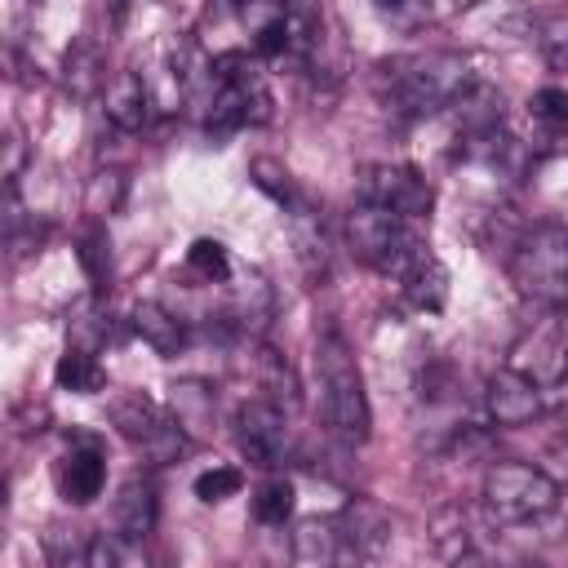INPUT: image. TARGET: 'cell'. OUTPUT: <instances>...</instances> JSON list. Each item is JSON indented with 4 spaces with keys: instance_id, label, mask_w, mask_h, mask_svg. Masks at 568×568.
I'll use <instances>...</instances> for the list:
<instances>
[{
    "instance_id": "cell-20",
    "label": "cell",
    "mask_w": 568,
    "mask_h": 568,
    "mask_svg": "<svg viewBox=\"0 0 568 568\" xmlns=\"http://www.w3.org/2000/svg\"><path fill=\"white\" fill-rule=\"evenodd\" d=\"M288 217H293V244H297V262H302L306 280H324L328 275V235H324L320 213L306 200H297L288 209Z\"/></svg>"
},
{
    "instance_id": "cell-21",
    "label": "cell",
    "mask_w": 568,
    "mask_h": 568,
    "mask_svg": "<svg viewBox=\"0 0 568 568\" xmlns=\"http://www.w3.org/2000/svg\"><path fill=\"white\" fill-rule=\"evenodd\" d=\"M399 284H404V293H408V302H413L417 311H439V306L448 302V271H444V262H439L435 253H422V257L399 275Z\"/></svg>"
},
{
    "instance_id": "cell-3",
    "label": "cell",
    "mask_w": 568,
    "mask_h": 568,
    "mask_svg": "<svg viewBox=\"0 0 568 568\" xmlns=\"http://www.w3.org/2000/svg\"><path fill=\"white\" fill-rule=\"evenodd\" d=\"M564 488L528 462H493L484 470V510L506 528H537L559 506Z\"/></svg>"
},
{
    "instance_id": "cell-25",
    "label": "cell",
    "mask_w": 568,
    "mask_h": 568,
    "mask_svg": "<svg viewBox=\"0 0 568 568\" xmlns=\"http://www.w3.org/2000/svg\"><path fill=\"white\" fill-rule=\"evenodd\" d=\"M293 501H297L293 484H288L284 475H271V479H262L257 493H253V519L266 524V528H280L284 519H293Z\"/></svg>"
},
{
    "instance_id": "cell-39",
    "label": "cell",
    "mask_w": 568,
    "mask_h": 568,
    "mask_svg": "<svg viewBox=\"0 0 568 568\" xmlns=\"http://www.w3.org/2000/svg\"><path fill=\"white\" fill-rule=\"evenodd\" d=\"M382 4H404V0H382Z\"/></svg>"
},
{
    "instance_id": "cell-29",
    "label": "cell",
    "mask_w": 568,
    "mask_h": 568,
    "mask_svg": "<svg viewBox=\"0 0 568 568\" xmlns=\"http://www.w3.org/2000/svg\"><path fill=\"white\" fill-rule=\"evenodd\" d=\"M248 173H253V182H257L271 200H280L284 209H293V204L302 200V191L293 186V178H288V169H284V164H275V160H266V155H262V160H253V169H248Z\"/></svg>"
},
{
    "instance_id": "cell-24",
    "label": "cell",
    "mask_w": 568,
    "mask_h": 568,
    "mask_svg": "<svg viewBox=\"0 0 568 568\" xmlns=\"http://www.w3.org/2000/svg\"><path fill=\"white\" fill-rule=\"evenodd\" d=\"M257 382H262V390H266V399H275L280 408H297V377H293V368H288V359L284 355H275V351H257Z\"/></svg>"
},
{
    "instance_id": "cell-6",
    "label": "cell",
    "mask_w": 568,
    "mask_h": 568,
    "mask_svg": "<svg viewBox=\"0 0 568 568\" xmlns=\"http://www.w3.org/2000/svg\"><path fill=\"white\" fill-rule=\"evenodd\" d=\"M213 98H209V133H231L240 124H266L271 120V89L248 53H217L213 67Z\"/></svg>"
},
{
    "instance_id": "cell-37",
    "label": "cell",
    "mask_w": 568,
    "mask_h": 568,
    "mask_svg": "<svg viewBox=\"0 0 568 568\" xmlns=\"http://www.w3.org/2000/svg\"><path fill=\"white\" fill-rule=\"evenodd\" d=\"M559 328H564V342H568V311H559Z\"/></svg>"
},
{
    "instance_id": "cell-13",
    "label": "cell",
    "mask_w": 568,
    "mask_h": 568,
    "mask_svg": "<svg viewBox=\"0 0 568 568\" xmlns=\"http://www.w3.org/2000/svg\"><path fill=\"white\" fill-rule=\"evenodd\" d=\"M155 515H160V501H155L151 479H142V475L124 479L120 493H115V501H111V528L124 532V537H133V541H146L151 528H155Z\"/></svg>"
},
{
    "instance_id": "cell-4",
    "label": "cell",
    "mask_w": 568,
    "mask_h": 568,
    "mask_svg": "<svg viewBox=\"0 0 568 568\" xmlns=\"http://www.w3.org/2000/svg\"><path fill=\"white\" fill-rule=\"evenodd\" d=\"M346 248L355 253V262L382 271V275H404L422 253V235L413 231V217L390 213L382 204H355L346 217Z\"/></svg>"
},
{
    "instance_id": "cell-28",
    "label": "cell",
    "mask_w": 568,
    "mask_h": 568,
    "mask_svg": "<svg viewBox=\"0 0 568 568\" xmlns=\"http://www.w3.org/2000/svg\"><path fill=\"white\" fill-rule=\"evenodd\" d=\"M186 266H191V275H200L204 284H222V280L231 275V253H226V244H217V240H195V244L186 248Z\"/></svg>"
},
{
    "instance_id": "cell-35",
    "label": "cell",
    "mask_w": 568,
    "mask_h": 568,
    "mask_svg": "<svg viewBox=\"0 0 568 568\" xmlns=\"http://www.w3.org/2000/svg\"><path fill=\"white\" fill-rule=\"evenodd\" d=\"M550 453H555V457H559V466L568 470V435H559V439L550 444Z\"/></svg>"
},
{
    "instance_id": "cell-11",
    "label": "cell",
    "mask_w": 568,
    "mask_h": 568,
    "mask_svg": "<svg viewBox=\"0 0 568 568\" xmlns=\"http://www.w3.org/2000/svg\"><path fill=\"white\" fill-rule=\"evenodd\" d=\"M484 408H488V417H493V426H528L532 417H541L546 413V390L532 382V377H524L519 368H497L493 377H488V386H484Z\"/></svg>"
},
{
    "instance_id": "cell-16",
    "label": "cell",
    "mask_w": 568,
    "mask_h": 568,
    "mask_svg": "<svg viewBox=\"0 0 568 568\" xmlns=\"http://www.w3.org/2000/svg\"><path fill=\"white\" fill-rule=\"evenodd\" d=\"M106 120L120 129V133H142L151 124V89L138 71H120L111 84H106Z\"/></svg>"
},
{
    "instance_id": "cell-17",
    "label": "cell",
    "mask_w": 568,
    "mask_h": 568,
    "mask_svg": "<svg viewBox=\"0 0 568 568\" xmlns=\"http://www.w3.org/2000/svg\"><path fill=\"white\" fill-rule=\"evenodd\" d=\"M448 111H453L457 133H462L466 142H479V138H488V133L501 129V93H497L493 84L470 80V84L457 93V102H453Z\"/></svg>"
},
{
    "instance_id": "cell-34",
    "label": "cell",
    "mask_w": 568,
    "mask_h": 568,
    "mask_svg": "<svg viewBox=\"0 0 568 568\" xmlns=\"http://www.w3.org/2000/svg\"><path fill=\"white\" fill-rule=\"evenodd\" d=\"M22 160H27V146H22V133L9 129L4 133V186H18V173H22Z\"/></svg>"
},
{
    "instance_id": "cell-23",
    "label": "cell",
    "mask_w": 568,
    "mask_h": 568,
    "mask_svg": "<svg viewBox=\"0 0 568 568\" xmlns=\"http://www.w3.org/2000/svg\"><path fill=\"white\" fill-rule=\"evenodd\" d=\"M53 377H58V386H62V390H75V395H98V390L106 386L102 364H98L89 351H80V346H71V351L58 359Z\"/></svg>"
},
{
    "instance_id": "cell-33",
    "label": "cell",
    "mask_w": 568,
    "mask_h": 568,
    "mask_svg": "<svg viewBox=\"0 0 568 568\" xmlns=\"http://www.w3.org/2000/svg\"><path fill=\"white\" fill-rule=\"evenodd\" d=\"M120 191H124V178L120 173H98L93 182H89V213H111L115 209V200H120Z\"/></svg>"
},
{
    "instance_id": "cell-18",
    "label": "cell",
    "mask_w": 568,
    "mask_h": 568,
    "mask_svg": "<svg viewBox=\"0 0 568 568\" xmlns=\"http://www.w3.org/2000/svg\"><path fill=\"white\" fill-rule=\"evenodd\" d=\"M288 550H293L297 564H315V568H320V564H342V559H351L337 519H302V524L293 528V537H288Z\"/></svg>"
},
{
    "instance_id": "cell-30",
    "label": "cell",
    "mask_w": 568,
    "mask_h": 568,
    "mask_svg": "<svg viewBox=\"0 0 568 568\" xmlns=\"http://www.w3.org/2000/svg\"><path fill=\"white\" fill-rule=\"evenodd\" d=\"M240 488H244V470H235V466H209L204 475H195V497L209 506L235 497Z\"/></svg>"
},
{
    "instance_id": "cell-31",
    "label": "cell",
    "mask_w": 568,
    "mask_h": 568,
    "mask_svg": "<svg viewBox=\"0 0 568 568\" xmlns=\"http://www.w3.org/2000/svg\"><path fill=\"white\" fill-rule=\"evenodd\" d=\"M541 53L550 58V67H559V71H568V13H550V18H541Z\"/></svg>"
},
{
    "instance_id": "cell-26",
    "label": "cell",
    "mask_w": 568,
    "mask_h": 568,
    "mask_svg": "<svg viewBox=\"0 0 568 568\" xmlns=\"http://www.w3.org/2000/svg\"><path fill=\"white\" fill-rule=\"evenodd\" d=\"M67 89L75 98H93L102 89V53L89 40H80V44L67 49Z\"/></svg>"
},
{
    "instance_id": "cell-19",
    "label": "cell",
    "mask_w": 568,
    "mask_h": 568,
    "mask_svg": "<svg viewBox=\"0 0 568 568\" xmlns=\"http://www.w3.org/2000/svg\"><path fill=\"white\" fill-rule=\"evenodd\" d=\"M133 333L155 351V355H178L186 346V320L160 302H138L133 306Z\"/></svg>"
},
{
    "instance_id": "cell-22",
    "label": "cell",
    "mask_w": 568,
    "mask_h": 568,
    "mask_svg": "<svg viewBox=\"0 0 568 568\" xmlns=\"http://www.w3.org/2000/svg\"><path fill=\"white\" fill-rule=\"evenodd\" d=\"M528 120H532L537 142H541L546 151L559 146V142L568 138V89H559V84L537 89V93L528 98Z\"/></svg>"
},
{
    "instance_id": "cell-8",
    "label": "cell",
    "mask_w": 568,
    "mask_h": 568,
    "mask_svg": "<svg viewBox=\"0 0 568 568\" xmlns=\"http://www.w3.org/2000/svg\"><path fill=\"white\" fill-rule=\"evenodd\" d=\"M355 195H359L364 204H382V209L404 213V217H413V222L426 217L430 204H435L430 182H426L413 164H390V160L364 164L359 178H355Z\"/></svg>"
},
{
    "instance_id": "cell-27",
    "label": "cell",
    "mask_w": 568,
    "mask_h": 568,
    "mask_svg": "<svg viewBox=\"0 0 568 568\" xmlns=\"http://www.w3.org/2000/svg\"><path fill=\"white\" fill-rule=\"evenodd\" d=\"M173 417L186 426V430H200L213 422V395L200 386V382H182L173 386Z\"/></svg>"
},
{
    "instance_id": "cell-2",
    "label": "cell",
    "mask_w": 568,
    "mask_h": 568,
    "mask_svg": "<svg viewBox=\"0 0 568 568\" xmlns=\"http://www.w3.org/2000/svg\"><path fill=\"white\" fill-rule=\"evenodd\" d=\"M315 373H320V399H324V422L342 444H364L373 435V413L364 395V377L355 364V351L346 346L342 333H324L315 342Z\"/></svg>"
},
{
    "instance_id": "cell-7",
    "label": "cell",
    "mask_w": 568,
    "mask_h": 568,
    "mask_svg": "<svg viewBox=\"0 0 568 568\" xmlns=\"http://www.w3.org/2000/svg\"><path fill=\"white\" fill-rule=\"evenodd\" d=\"M106 413H111V426H115L146 462L164 466V462H178V457L186 453V426H182L169 408H160L151 395L124 390V395L111 399Z\"/></svg>"
},
{
    "instance_id": "cell-5",
    "label": "cell",
    "mask_w": 568,
    "mask_h": 568,
    "mask_svg": "<svg viewBox=\"0 0 568 568\" xmlns=\"http://www.w3.org/2000/svg\"><path fill=\"white\" fill-rule=\"evenodd\" d=\"M506 271L524 297L568 311V226H555V222L528 226L510 248Z\"/></svg>"
},
{
    "instance_id": "cell-10",
    "label": "cell",
    "mask_w": 568,
    "mask_h": 568,
    "mask_svg": "<svg viewBox=\"0 0 568 568\" xmlns=\"http://www.w3.org/2000/svg\"><path fill=\"white\" fill-rule=\"evenodd\" d=\"M510 368H519L524 377H532L541 390L568 386V342H564L559 320L528 328V333L510 346Z\"/></svg>"
},
{
    "instance_id": "cell-32",
    "label": "cell",
    "mask_w": 568,
    "mask_h": 568,
    "mask_svg": "<svg viewBox=\"0 0 568 568\" xmlns=\"http://www.w3.org/2000/svg\"><path fill=\"white\" fill-rule=\"evenodd\" d=\"M253 53H257V58H284V53H288L284 13H271L266 22H257V31H253Z\"/></svg>"
},
{
    "instance_id": "cell-12",
    "label": "cell",
    "mask_w": 568,
    "mask_h": 568,
    "mask_svg": "<svg viewBox=\"0 0 568 568\" xmlns=\"http://www.w3.org/2000/svg\"><path fill=\"white\" fill-rule=\"evenodd\" d=\"M53 479H58L62 501H71V506H89V501L106 488V457L98 453V444L84 439V444H75V448L62 453Z\"/></svg>"
},
{
    "instance_id": "cell-38",
    "label": "cell",
    "mask_w": 568,
    "mask_h": 568,
    "mask_svg": "<svg viewBox=\"0 0 568 568\" xmlns=\"http://www.w3.org/2000/svg\"><path fill=\"white\" fill-rule=\"evenodd\" d=\"M244 9H253V4H275V0H240Z\"/></svg>"
},
{
    "instance_id": "cell-1",
    "label": "cell",
    "mask_w": 568,
    "mask_h": 568,
    "mask_svg": "<svg viewBox=\"0 0 568 568\" xmlns=\"http://www.w3.org/2000/svg\"><path fill=\"white\" fill-rule=\"evenodd\" d=\"M470 62L448 49L404 53L377 67V98L395 115H430L457 102V93L470 84Z\"/></svg>"
},
{
    "instance_id": "cell-14",
    "label": "cell",
    "mask_w": 568,
    "mask_h": 568,
    "mask_svg": "<svg viewBox=\"0 0 568 568\" xmlns=\"http://www.w3.org/2000/svg\"><path fill=\"white\" fill-rule=\"evenodd\" d=\"M337 528H342V537H346L351 559H368V555H377V550L390 541V519H386V510L373 506V501H364V497H355V501L342 506Z\"/></svg>"
},
{
    "instance_id": "cell-15",
    "label": "cell",
    "mask_w": 568,
    "mask_h": 568,
    "mask_svg": "<svg viewBox=\"0 0 568 568\" xmlns=\"http://www.w3.org/2000/svg\"><path fill=\"white\" fill-rule=\"evenodd\" d=\"M426 537H430V546H435V555H439L444 564H457V559H475V555H479V550H475V537H479L475 515H470L466 506H457V501H448V506H439V510L430 515Z\"/></svg>"
},
{
    "instance_id": "cell-9",
    "label": "cell",
    "mask_w": 568,
    "mask_h": 568,
    "mask_svg": "<svg viewBox=\"0 0 568 568\" xmlns=\"http://www.w3.org/2000/svg\"><path fill=\"white\" fill-rule=\"evenodd\" d=\"M235 444L244 453L248 466L257 470H275L288 462V417L275 399H248L235 413Z\"/></svg>"
},
{
    "instance_id": "cell-36",
    "label": "cell",
    "mask_w": 568,
    "mask_h": 568,
    "mask_svg": "<svg viewBox=\"0 0 568 568\" xmlns=\"http://www.w3.org/2000/svg\"><path fill=\"white\" fill-rule=\"evenodd\" d=\"M453 4H457V13H462V9H475V4H484V0H453Z\"/></svg>"
}]
</instances>
